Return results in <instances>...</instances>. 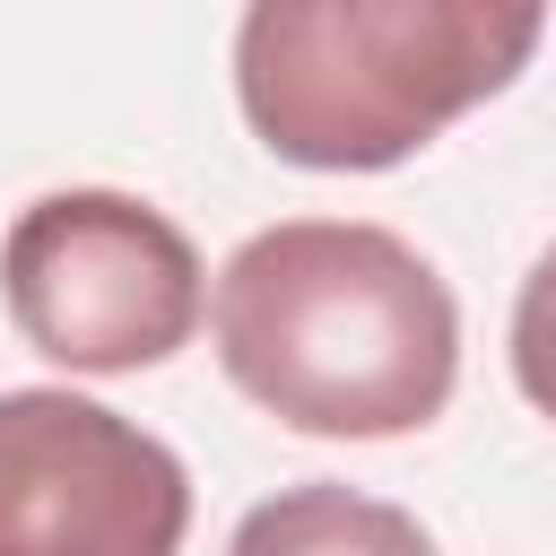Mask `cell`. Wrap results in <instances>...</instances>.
<instances>
[{"label": "cell", "instance_id": "6da1fadb", "mask_svg": "<svg viewBox=\"0 0 556 556\" xmlns=\"http://www.w3.org/2000/svg\"><path fill=\"white\" fill-rule=\"evenodd\" d=\"M226 382L321 443H391L452 408L460 304L443 269L365 217H278L243 235L208 295Z\"/></svg>", "mask_w": 556, "mask_h": 556}, {"label": "cell", "instance_id": "7a4b0ae2", "mask_svg": "<svg viewBox=\"0 0 556 556\" xmlns=\"http://www.w3.org/2000/svg\"><path fill=\"white\" fill-rule=\"evenodd\" d=\"M539 35L530 0H261L235 26V104L304 174H382L504 96Z\"/></svg>", "mask_w": 556, "mask_h": 556}, {"label": "cell", "instance_id": "3957f363", "mask_svg": "<svg viewBox=\"0 0 556 556\" xmlns=\"http://www.w3.org/2000/svg\"><path fill=\"white\" fill-rule=\"evenodd\" d=\"M0 295L35 356L70 374H139L191 348L208 269L156 200L78 182L17 208L0 243Z\"/></svg>", "mask_w": 556, "mask_h": 556}, {"label": "cell", "instance_id": "277c9868", "mask_svg": "<svg viewBox=\"0 0 556 556\" xmlns=\"http://www.w3.org/2000/svg\"><path fill=\"white\" fill-rule=\"evenodd\" d=\"M174 443L78 391H0V556H182Z\"/></svg>", "mask_w": 556, "mask_h": 556}, {"label": "cell", "instance_id": "5b68a950", "mask_svg": "<svg viewBox=\"0 0 556 556\" xmlns=\"http://www.w3.org/2000/svg\"><path fill=\"white\" fill-rule=\"evenodd\" d=\"M226 556H434V539L417 513L313 478V486H278L269 504H252Z\"/></svg>", "mask_w": 556, "mask_h": 556}, {"label": "cell", "instance_id": "8992f818", "mask_svg": "<svg viewBox=\"0 0 556 556\" xmlns=\"http://www.w3.org/2000/svg\"><path fill=\"white\" fill-rule=\"evenodd\" d=\"M513 382L556 426V243L530 261V278L513 295Z\"/></svg>", "mask_w": 556, "mask_h": 556}]
</instances>
